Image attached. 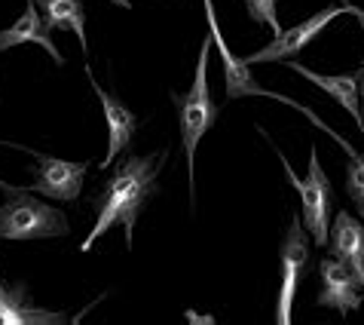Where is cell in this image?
Listing matches in <instances>:
<instances>
[{"label": "cell", "instance_id": "6da1fadb", "mask_svg": "<svg viewBox=\"0 0 364 325\" xmlns=\"http://www.w3.org/2000/svg\"><path fill=\"white\" fill-rule=\"evenodd\" d=\"M163 162H166L163 150L150 154V157H126L119 162L114 169V175L107 178L105 190L95 197L98 218H95V227L89 230V237L80 242V252H89L98 242V237H105L114 225H123L126 242L132 246L138 215H141V209H144L147 197L156 190V178H159Z\"/></svg>", "mask_w": 364, "mask_h": 325}, {"label": "cell", "instance_id": "7a4b0ae2", "mask_svg": "<svg viewBox=\"0 0 364 325\" xmlns=\"http://www.w3.org/2000/svg\"><path fill=\"white\" fill-rule=\"evenodd\" d=\"M208 56H211V34L202 40V49L196 58V80L190 86V93H175L171 89V105L178 108L181 145H184L187 175H190V202L193 206H196V145L218 120V105L211 101V93H208Z\"/></svg>", "mask_w": 364, "mask_h": 325}, {"label": "cell", "instance_id": "3957f363", "mask_svg": "<svg viewBox=\"0 0 364 325\" xmlns=\"http://www.w3.org/2000/svg\"><path fill=\"white\" fill-rule=\"evenodd\" d=\"M0 190L6 194V202H0V239H49L70 230L62 212L46 200H37L31 190L13 187L6 181H0Z\"/></svg>", "mask_w": 364, "mask_h": 325}, {"label": "cell", "instance_id": "277c9868", "mask_svg": "<svg viewBox=\"0 0 364 325\" xmlns=\"http://www.w3.org/2000/svg\"><path fill=\"white\" fill-rule=\"evenodd\" d=\"M202 9H205V19H208V34H211V46L218 49V56H220V62H224V80H227V98H245V96H264V98H276V101H285V105H291L294 110H300L303 117L309 120V123H316L321 132H328V135L337 141V145L346 150V154L352 157L355 154V148L349 145L343 135H337L331 126H325L321 120L312 114L309 108H303L300 101L294 98H288V96H279V93H269V89L264 86H257V80L255 74H251V65H245V58H239V56H232L230 53V46H227V40L224 34H220V25H218V13H215V4L211 0H202Z\"/></svg>", "mask_w": 364, "mask_h": 325}, {"label": "cell", "instance_id": "5b68a950", "mask_svg": "<svg viewBox=\"0 0 364 325\" xmlns=\"http://www.w3.org/2000/svg\"><path fill=\"white\" fill-rule=\"evenodd\" d=\"M279 160H282V169H285V175L291 181V187L300 194V206H303V227H306L309 239L316 242V246H328V233H331V209H333V187L325 175V169H321L318 162V150L312 148V157H309V172L306 178H297L294 169H291L288 157L276 150Z\"/></svg>", "mask_w": 364, "mask_h": 325}, {"label": "cell", "instance_id": "8992f818", "mask_svg": "<svg viewBox=\"0 0 364 325\" xmlns=\"http://www.w3.org/2000/svg\"><path fill=\"white\" fill-rule=\"evenodd\" d=\"M309 267V233L303 227V221L294 218L282 242V282H279V307L276 319L279 325H288L294 316V294L300 289V279Z\"/></svg>", "mask_w": 364, "mask_h": 325}, {"label": "cell", "instance_id": "52a82bcc", "mask_svg": "<svg viewBox=\"0 0 364 325\" xmlns=\"http://www.w3.org/2000/svg\"><path fill=\"white\" fill-rule=\"evenodd\" d=\"M337 16H343V6L333 4L328 9H318L316 16H309L306 22H300L294 28H282L279 34H272V43H267L264 49L245 56V65H260V62H288V58L300 56L312 40H316L325 28L333 22Z\"/></svg>", "mask_w": 364, "mask_h": 325}, {"label": "cell", "instance_id": "ba28073f", "mask_svg": "<svg viewBox=\"0 0 364 325\" xmlns=\"http://www.w3.org/2000/svg\"><path fill=\"white\" fill-rule=\"evenodd\" d=\"M28 154L37 157V172H34V181L25 190L40 194L46 200H58V202H74L80 197L89 162H70V160L37 154V150H28Z\"/></svg>", "mask_w": 364, "mask_h": 325}, {"label": "cell", "instance_id": "9c48e42d", "mask_svg": "<svg viewBox=\"0 0 364 325\" xmlns=\"http://www.w3.org/2000/svg\"><path fill=\"white\" fill-rule=\"evenodd\" d=\"M318 277H321V292H318V307H331L337 310L340 316L358 310L361 298H364V286L358 282V277L352 273L340 258H321L318 264Z\"/></svg>", "mask_w": 364, "mask_h": 325}, {"label": "cell", "instance_id": "30bf717a", "mask_svg": "<svg viewBox=\"0 0 364 325\" xmlns=\"http://www.w3.org/2000/svg\"><path fill=\"white\" fill-rule=\"evenodd\" d=\"M86 77H89V83H92L95 96H98V105H101V110H105V120H107V157L101 160V169H107V166H114L117 157L129 148V141H132L135 129H138V117L117 96H110L107 89L98 86L92 68H86Z\"/></svg>", "mask_w": 364, "mask_h": 325}, {"label": "cell", "instance_id": "8fae6325", "mask_svg": "<svg viewBox=\"0 0 364 325\" xmlns=\"http://www.w3.org/2000/svg\"><path fill=\"white\" fill-rule=\"evenodd\" d=\"M328 249L333 258H340L355 273L358 282L364 286V221L349 215V212H337L331 221Z\"/></svg>", "mask_w": 364, "mask_h": 325}, {"label": "cell", "instance_id": "7c38bea8", "mask_svg": "<svg viewBox=\"0 0 364 325\" xmlns=\"http://www.w3.org/2000/svg\"><path fill=\"white\" fill-rule=\"evenodd\" d=\"M285 65L291 71H297L300 77H306L309 83H316L321 93H328L361 126V101H358V77H361V71H352V74H318V71L303 68L300 62H294V58H288Z\"/></svg>", "mask_w": 364, "mask_h": 325}, {"label": "cell", "instance_id": "4fadbf2b", "mask_svg": "<svg viewBox=\"0 0 364 325\" xmlns=\"http://www.w3.org/2000/svg\"><path fill=\"white\" fill-rule=\"evenodd\" d=\"M22 43H37V46H43L55 65H65L62 53H58V46L53 43V34L46 31L43 19H40V9H37L34 0H25L22 19H18L16 25H9L6 31H0V53H4V49H13V46H22Z\"/></svg>", "mask_w": 364, "mask_h": 325}, {"label": "cell", "instance_id": "5bb4252c", "mask_svg": "<svg viewBox=\"0 0 364 325\" xmlns=\"http://www.w3.org/2000/svg\"><path fill=\"white\" fill-rule=\"evenodd\" d=\"M65 322H68L65 313L40 310L37 304L28 301L22 282L13 289H6L0 282V325H65Z\"/></svg>", "mask_w": 364, "mask_h": 325}, {"label": "cell", "instance_id": "9a60e30c", "mask_svg": "<svg viewBox=\"0 0 364 325\" xmlns=\"http://www.w3.org/2000/svg\"><path fill=\"white\" fill-rule=\"evenodd\" d=\"M37 9H40V19H43L46 31H70L80 40L83 56L89 53L83 0H37Z\"/></svg>", "mask_w": 364, "mask_h": 325}, {"label": "cell", "instance_id": "2e32d148", "mask_svg": "<svg viewBox=\"0 0 364 325\" xmlns=\"http://www.w3.org/2000/svg\"><path fill=\"white\" fill-rule=\"evenodd\" d=\"M346 194L352 197L358 218L364 221V154H358V150L349 157V166H346Z\"/></svg>", "mask_w": 364, "mask_h": 325}, {"label": "cell", "instance_id": "e0dca14e", "mask_svg": "<svg viewBox=\"0 0 364 325\" xmlns=\"http://www.w3.org/2000/svg\"><path fill=\"white\" fill-rule=\"evenodd\" d=\"M245 9H248V16H251V22L269 25V31H272V34H279V31H282L279 13H276V0H245Z\"/></svg>", "mask_w": 364, "mask_h": 325}, {"label": "cell", "instance_id": "ac0fdd59", "mask_svg": "<svg viewBox=\"0 0 364 325\" xmlns=\"http://www.w3.org/2000/svg\"><path fill=\"white\" fill-rule=\"evenodd\" d=\"M343 13H349V16H355L358 19V25H361V31H364V9L361 6H355V4H349V0H343Z\"/></svg>", "mask_w": 364, "mask_h": 325}, {"label": "cell", "instance_id": "d6986e66", "mask_svg": "<svg viewBox=\"0 0 364 325\" xmlns=\"http://www.w3.org/2000/svg\"><path fill=\"white\" fill-rule=\"evenodd\" d=\"M358 101H361V135H364V68H361V77H358Z\"/></svg>", "mask_w": 364, "mask_h": 325}, {"label": "cell", "instance_id": "ffe728a7", "mask_svg": "<svg viewBox=\"0 0 364 325\" xmlns=\"http://www.w3.org/2000/svg\"><path fill=\"white\" fill-rule=\"evenodd\" d=\"M110 4H117V6H123V9H129V6H132V0H110Z\"/></svg>", "mask_w": 364, "mask_h": 325}]
</instances>
